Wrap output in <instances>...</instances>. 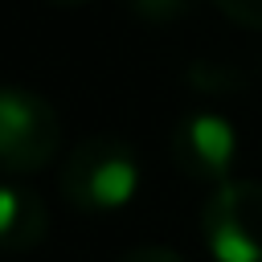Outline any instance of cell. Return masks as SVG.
Returning a JSON list of instances; mask_svg holds the SVG:
<instances>
[{"mask_svg":"<svg viewBox=\"0 0 262 262\" xmlns=\"http://www.w3.org/2000/svg\"><path fill=\"white\" fill-rule=\"evenodd\" d=\"M188 139H192L196 156H201L209 168H225V164L233 160L237 135H233V127H229L221 115H196L192 127H188Z\"/></svg>","mask_w":262,"mask_h":262,"instance_id":"obj_1","label":"cell"},{"mask_svg":"<svg viewBox=\"0 0 262 262\" xmlns=\"http://www.w3.org/2000/svg\"><path fill=\"white\" fill-rule=\"evenodd\" d=\"M135 184H139V172H135V164H127V160H106V164H98L94 176H90V192H94V201H102V205H123V201H131Z\"/></svg>","mask_w":262,"mask_h":262,"instance_id":"obj_2","label":"cell"},{"mask_svg":"<svg viewBox=\"0 0 262 262\" xmlns=\"http://www.w3.org/2000/svg\"><path fill=\"white\" fill-rule=\"evenodd\" d=\"M213 258L217 262H262V246L246 237L237 225H221L213 233Z\"/></svg>","mask_w":262,"mask_h":262,"instance_id":"obj_3","label":"cell"},{"mask_svg":"<svg viewBox=\"0 0 262 262\" xmlns=\"http://www.w3.org/2000/svg\"><path fill=\"white\" fill-rule=\"evenodd\" d=\"M29 127H33V111L25 106V98H16V94H0V143L20 139Z\"/></svg>","mask_w":262,"mask_h":262,"instance_id":"obj_4","label":"cell"},{"mask_svg":"<svg viewBox=\"0 0 262 262\" xmlns=\"http://www.w3.org/2000/svg\"><path fill=\"white\" fill-rule=\"evenodd\" d=\"M16 213H20V201H16V192H12V188H0V233H8V229H12Z\"/></svg>","mask_w":262,"mask_h":262,"instance_id":"obj_5","label":"cell"}]
</instances>
